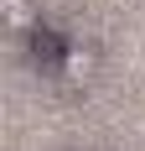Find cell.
Returning a JSON list of instances; mask_svg holds the SVG:
<instances>
[{"label": "cell", "mask_w": 145, "mask_h": 151, "mask_svg": "<svg viewBox=\"0 0 145 151\" xmlns=\"http://www.w3.org/2000/svg\"><path fill=\"white\" fill-rule=\"evenodd\" d=\"M68 37H62V31H52V26H42V21H36V26H31V58L42 63V68H62V58H68Z\"/></svg>", "instance_id": "1"}, {"label": "cell", "mask_w": 145, "mask_h": 151, "mask_svg": "<svg viewBox=\"0 0 145 151\" xmlns=\"http://www.w3.org/2000/svg\"><path fill=\"white\" fill-rule=\"evenodd\" d=\"M0 11H5V26H16V31L36 26V5L31 0H0Z\"/></svg>", "instance_id": "2"}, {"label": "cell", "mask_w": 145, "mask_h": 151, "mask_svg": "<svg viewBox=\"0 0 145 151\" xmlns=\"http://www.w3.org/2000/svg\"><path fill=\"white\" fill-rule=\"evenodd\" d=\"M93 63H99V58H93L88 47H68V58H62V73H68L72 83H83V78L93 73Z\"/></svg>", "instance_id": "3"}]
</instances>
